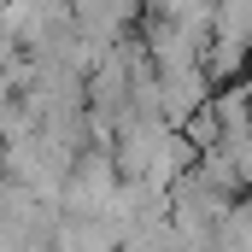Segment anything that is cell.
<instances>
[{"label": "cell", "mask_w": 252, "mask_h": 252, "mask_svg": "<svg viewBox=\"0 0 252 252\" xmlns=\"http://www.w3.org/2000/svg\"><path fill=\"white\" fill-rule=\"evenodd\" d=\"M252 59V0L211 6V41H205V76H241Z\"/></svg>", "instance_id": "2"}, {"label": "cell", "mask_w": 252, "mask_h": 252, "mask_svg": "<svg viewBox=\"0 0 252 252\" xmlns=\"http://www.w3.org/2000/svg\"><path fill=\"white\" fill-rule=\"evenodd\" d=\"M118 188H124V176H118L112 153H94V147H88V153L70 164V176H64L59 211H64V217H88V223H100V217L112 211Z\"/></svg>", "instance_id": "1"}]
</instances>
